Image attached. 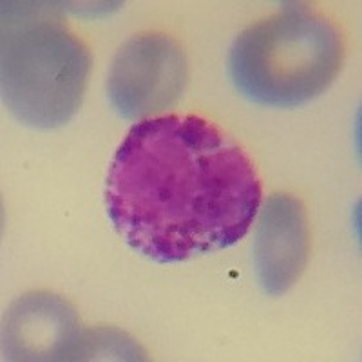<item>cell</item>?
<instances>
[{"label":"cell","mask_w":362,"mask_h":362,"mask_svg":"<svg viewBox=\"0 0 362 362\" xmlns=\"http://www.w3.org/2000/svg\"><path fill=\"white\" fill-rule=\"evenodd\" d=\"M189 69L181 45L163 33L129 38L112 58L107 76L111 105L125 119H148L181 98Z\"/></svg>","instance_id":"obj_4"},{"label":"cell","mask_w":362,"mask_h":362,"mask_svg":"<svg viewBox=\"0 0 362 362\" xmlns=\"http://www.w3.org/2000/svg\"><path fill=\"white\" fill-rule=\"evenodd\" d=\"M310 254L306 210L288 194H274L264 203L254 239L257 283L268 296H283L297 283Z\"/></svg>","instance_id":"obj_6"},{"label":"cell","mask_w":362,"mask_h":362,"mask_svg":"<svg viewBox=\"0 0 362 362\" xmlns=\"http://www.w3.org/2000/svg\"><path fill=\"white\" fill-rule=\"evenodd\" d=\"M2 344L8 361H86L87 329L62 297L31 292L8 310Z\"/></svg>","instance_id":"obj_5"},{"label":"cell","mask_w":362,"mask_h":362,"mask_svg":"<svg viewBox=\"0 0 362 362\" xmlns=\"http://www.w3.org/2000/svg\"><path fill=\"white\" fill-rule=\"evenodd\" d=\"M261 194L243 148L198 115L154 116L132 125L103 190L116 234L160 264L234 247L250 230Z\"/></svg>","instance_id":"obj_1"},{"label":"cell","mask_w":362,"mask_h":362,"mask_svg":"<svg viewBox=\"0 0 362 362\" xmlns=\"http://www.w3.org/2000/svg\"><path fill=\"white\" fill-rule=\"evenodd\" d=\"M344 44L325 15L284 9L248 25L228 53L239 95L263 107H299L322 95L339 74Z\"/></svg>","instance_id":"obj_3"},{"label":"cell","mask_w":362,"mask_h":362,"mask_svg":"<svg viewBox=\"0 0 362 362\" xmlns=\"http://www.w3.org/2000/svg\"><path fill=\"white\" fill-rule=\"evenodd\" d=\"M42 2H2V100L21 124L54 129L82 105L89 47Z\"/></svg>","instance_id":"obj_2"}]
</instances>
